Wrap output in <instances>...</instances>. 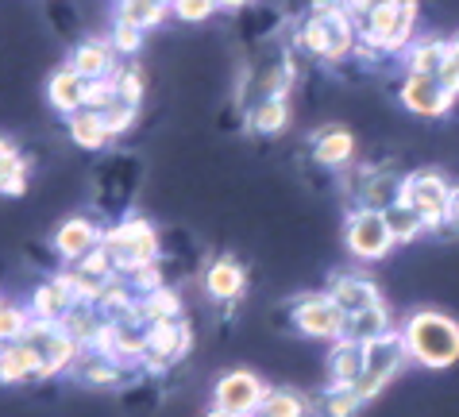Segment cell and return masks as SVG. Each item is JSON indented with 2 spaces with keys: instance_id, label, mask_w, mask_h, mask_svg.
Wrapping results in <instances>:
<instances>
[{
  "instance_id": "cell-1",
  "label": "cell",
  "mask_w": 459,
  "mask_h": 417,
  "mask_svg": "<svg viewBox=\"0 0 459 417\" xmlns=\"http://www.w3.org/2000/svg\"><path fill=\"white\" fill-rule=\"evenodd\" d=\"M410 363L425 371H444L459 360V321L440 309H417L402 325Z\"/></svg>"
},
{
  "instance_id": "cell-2",
  "label": "cell",
  "mask_w": 459,
  "mask_h": 417,
  "mask_svg": "<svg viewBox=\"0 0 459 417\" xmlns=\"http://www.w3.org/2000/svg\"><path fill=\"white\" fill-rule=\"evenodd\" d=\"M298 43L301 50H309L313 58L325 62H340L355 55L359 31L343 12V0H313V8L305 12L301 28H298Z\"/></svg>"
},
{
  "instance_id": "cell-3",
  "label": "cell",
  "mask_w": 459,
  "mask_h": 417,
  "mask_svg": "<svg viewBox=\"0 0 459 417\" xmlns=\"http://www.w3.org/2000/svg\"><path fill=\"white\" fill-rule=\"evenodd\" d=\"M100 244L108 248L112 263H117V274H132L143 263H159V232L143 217H127L120 224H112V229H105Z\"/></svg>"
},
{
  "instance_id": "cell-4",
  "label": "cell",
  "mask_w": 459,
  "mask_h": 417,
  "mask_svg": "<svg viewBox=\"0 0 459 417\" xmlns=\"http://www.w3.org/2000/svg\"><path fill=\"white\" fill-rule=\"evenodd\" d=\"M405 368H410V352H405L402 328H394V333H386V336H378V340L367 344V371H363L359 383H355V395H359L363 402L378 398Z\"/></svg>"
},
{
  "instance_id": "cell-5",
  "label": "cell",
  "mask_w": 459,
  "mask_h": 417,
  "mask_svg": "<svg viewBox=\"0 0 459 417\" xmlns=\"http://www.w3.org/2000/svg\"><path fill=\"white\" fill-rule=\"evenodd\" d=\"M290 325L309 340L336 344V340H343V333H348V313L336 306L328 290L325 294H301L290 301Z\"/></svg>"
},
{
  "instance_id": "cell-6",
  "label": "cell",
  "mask_w": 459,
  "mask_h": 417,
  "mask_svg": "<svg viewBox=\"0 0 459 417\" xmlns=\"http://www.w3.org/2000/svg\"><path fill=\"white\" fill-rule=\"evenodd\" d=\"M452 182H448V174H440V170H413V174H405V182H402V201L405 205H413L420 217H425L429 224V232H440L444 224H448V201H452Z\"/></svg>"
},
{
  "instance_id": "cell-7",
  "label": "cell",
  "mask_w": 459,
  "mask_h": 417,
  "mask_svg": "<svg viewBox=\"0 0 459 417\" xmlns=\"http://www.w3.org/2000/svg\"><path fill=\"white\" fill-rule=\"evenodd\" d=\"M343 244H348V251L359 263H378V259H386L394 248V232H390V224H386V213H378V209H351L348 213V221H343Z\"/></svg>"
},
{
  "instance_id": "cell-8",
  "label": "cell",
  "mask_w": 459,
  "mask_h": 417,
  "mask_svg": "<svg viewBox=\"0 0 459 417\" xmlns=\"http://www.w3.org/2000/svg\"><path fill=\"white\" fill-rule=\"evenodd\" d=\"M23 344H31L35 356H39V378H55L62 371H70L82 356V348L55 321H31V328L23 333Z\"/></svg>"
},
{
  "instance_id": "cell-9",
  "label": "cell",
  "mask_w": 459,
  "mask_h": 417,
  "mask_svg": "<svg viewBox=\"0 0 459 417\" xmlns=\"http://www.w3.org/2000/svg\"><path fill=\"white\" fill-rule=\"evenodd\" d=\"M263 398H266V383L255 371H224L212 387V406L239 417H259Z\"/></svg>"
},
{
  "instance_id": "cell-10",
  "label": "cell",
  "mask_w": 459,
  "mask_h": 417,
  "mask_svg": "<svg viewBox=\"0 0 459 417\" xmlns=\"http://www.w3.org/2000/svg\"><path fill=\"white\" fill-rule=\"evenodd\" d=\"M189 344H194V336H189V325H186V321L151 325V333H147V356H143V363H139V368L151 371V375L167 371L170 363L186 360Z\"/></svg>"
},
{
  "instance_id": "cell-11",
  "label": "cell",
  "mask_w": 459,
  "mask_h": 417,
  "mask_svg": "<svg viewBox=\"0 0 459 417\" xmlns=\"http://www.w3.org/2000/svg\"><path fill=\"white\" fill-rule=\"evenodd\" d=\"M398 100L413 117H448L455 109V97L444 90L440 78H429V74H405L402 78V90H398Z\"/></svg>"
},
{
  "instance_id": "cell-12",
  "label": "cell",
  "mask_w": 459,
  "mask_h": 417,
  "mask_svg": "<svg viewBox=\"0 0 459 417\" xmlns=\"http://www.w3.org/2000/svg\"><path fill=\"white\" fill-rule=\"evenodd\" d=\"M100 236H105V229H97L89 217H70V221H62L58 229H55L50 244H55L58 259L66 263V267H78L89 251L100 248Z\"/></svg>"
},
{
  "instance_id": "cell-13",
  "label": "cell",
  "mask_w": 459,
  "mask_h": 417,
  "mask_svg": "<svg viewBox=\"0 0 459 417\" xmlns=\"http://www.w3.org/2000/svg\"><path fill=\"white\" fill-rule=\"evenodd\" d=\"M328 294H333V301L343 313H348V317H355V313H363V309L382 306L378 286L367 274H351V271H340V274L328 278Z\"/></svg>"
},
{
  "instance_id": "cell-14",
  "label": "cell",
  "mask_w": 459,
  "mask_h": 417,
  "mask_svg": "<svg viewBox=\"0 0 459 417\" xmlns=\"http://www.w3.org/2000/svg\"><path fill=\"white\" fill-rule=\"evenodd\" d=\"M66 66L74 74H82L85 82H108L117 78L120 66H117V50H112L108 39H82L78 47L70 50V62Z\"/></svg>"
},
{
  "instance_id": "cell-15",
  "label": "cell",
  "mask_w": 459,
  "mask_h": 417,
  "mask_svg": "<svg viewBox=\"0 0 459 417\" xmlns=\"http://www.w3.org/2000/svg\"><path fill=\"white\" fill-rule=\"evenodd\" d=\"M244 290H247V271L239 267L232 256H221V259H212L205 267V294L212 301H221V306H236V301L244 298Z\"/></svg>"
},
{
  "instance_id": "cell-16",
  "label": "cell",
  "mask_w": 459,
  "mask_h": 417,
  "mask_svg": "<svg viewBox=\"0 0 459 417\" xmlns=\"http://www.w3.org/2000/svg\"><path fill=\"white\" fill-rule=\"evenodd\" d=\"M78 306V298L70 294V286L62 282V274H55V278H47V282H39L31 290V298H28V309H31V317L35 321H62L66 313Z\"/></svg>"
},
{
  "instance_id": "cell-17",
  "label": "cell",
  "mask_w": 459,
  "mask_h": 417,
  "mask_svg": "<svg viewBox=\"0 0 459 417\" xmlns=\"http://www.w3.org/2000/svg\"><path fill=\"white\" fill-rule=\"evenodd\" d=\"M367 371V344L359 340H336L328 352V387H355Z\"/></svg>"
},
{
  "instance_id": "cell-18",
  "label": "cell",
  "mask_w": 459,
  "mask_h": 417,
  "mask_svg": "<svg viewBox=\"0 0 459 417\" xmlns=\"http://www.w3.org/2000/svg\"><path fill=\"white\" fill-rule=\"evenodd\" d=\"M351 155H355V135L340 124H328L313 135V162H321L328 170H343L351 167Z\"/></svg>"
},
{
  "instance_id": "cell-19",
  "label": "cell",
  "mask_w": 459,
  "mask_h": 417,
  "mask_svg": "<svg viewBox=\"0 0 459 417\" xmlns=\"http://www.w3.org/2000/svg\"><path fill=\"white\" fill-rule=\"evenodd\" d=\"M85 90H89V82L82 74H74L70 66H58L47 82V100L55 112H62V117H74V112L85 109Z\"/></svg>"
},
{
  "instance_id": "cell-20",
  "label": "cell",
  "mask_w": 459,
  "mask_h": 417,
  "mask_svg": "<svg viewBox=\"0 0 459 417\" xmlns=\"http://www.w3.org/2000/svg\"><path fill=\"white\" fill-rule=\"evenodd\" d=\"M448 58H452V43L448 39H417L402 55L405 74H429V78H440V70L448 66Z\"/></svg>"
},
{
  "instance_id": "cell-21",
  "label": "cell",
  "mask_w": 459,
  "mask_h": 417,
  "mask_svg": "<svg viewBox=\"0 0 459 417\" xmlns=\"http://www.w3.org/2000/svg\"><path fill=\"white\" fill-rule=\"evenodd\" d=\"M28 378H39V356H35L31 344H0V383H28Z\"/></svg>"
},
{
  "instance_id": "cell-22",
  "label": "cell",
  "mask_w": 459,
  "mask_h": 417,
  "mask_svg": "<svg viewBox=\"0 0 459 417\" xmlns=\"http://www.w3.org/2000/svg\"><path fill=\"white\" fill-rule=\"evenodd\" d=\"M290 128V100L286 97H266L247 109V132L255 135H282Z\"/></svg>"
},
{
  "instance_id": "cell-23",
  "label": "cell",
  "mask_w": 459,
  "mask_h": 417,
  "mask_svg": "<svg viewBox=\"0 0 459 417\" xmlns=\"http://www.w3.org/2000/svg\"><path fill=\"white\" fill-rule=\"evenodd\" d=\"M28 194V162L20 147L0 135V197H23Z\"/></svg>"
},
{
  "instance_id": "cell-24",
  "label": "cell",
  "mask_w": 459,
  "mask_h": 417,
  "mask_svg": "<svg viewBox=\"0 0 459 417\" xmlns=\"http://www.w3.org/2000/svg\"><path fill=\"white\" fill-rule=\"evenodd\" d=\"M100 325H105V317H100V309H97V306H74L66 317L58 321V328H62V333H66L82 352L93 348V340H97V333H100Z\"/></svg>"
},
{
  "instance_id": "cell-25",
  "label": "cell",
  "mask_w": 459,
  "mask_h": 417,
  "mask_svg": "<svg viewBox=\"0 0 459 417\" xmlns=\"http://www.w3.org/2000/svg\"><path fill=\"white\" fill-rule=\"evenodd\" d=\"M66 128H70L74 143L85 147V151H100L112 139L108 128H105V117L93 112V109H82V112H74V117H66Z\"/></svg>"
},
{
  "instance_id": "cell-26",
  "label": "cell",
  "mask_w": 459,
  "mask_h": 417,
  "mask_svg": "<svg viewBox=\"0 0 459 417\" xmlns=\"http://www.w3.org/2000/svg\"><path fill=\"white\" fill-rule=\"evenodd\" d=\"M74 371H78V378L89 387H120L124 383V363L105 360V356H97V352H82Z\"/></svg>"
},
{
  "instance_id": "cell-27",
  "label": "cell",
  "mask_w": 459,
  "mask_h": 417,
  "mask_svg": "<svg viewBox=\"0 0 459 417\" xmlns=\"http://www.w3.org/2000/svg\"><path fill=\"white\" fill-rule=\"evenodd\" d=\"M394 333V317H390V309H386V301L375 309H363V313H355V317H348V340H359V344H371V340L378 336H386Z\"/></svg>"
},
{
  "instance_id": "cell-28",
  "label": "cell",
  "mask_w": 459,
  "mask_h": 417,
  "mask_svg": "<svg viewBox=\"0 0 459 417\" xmlns=\"http://www.w3.org/2000/svg\"><path fill=\"white\" fill-rule=\"evenodd\" d=\"M259 417H309V398H301L290 387H266Z\"/></svg>"
},
{
  "instance_id": "cell-29",
  "label": "cell",
  "mask_w": 459,
  "mask_h": 417,
  "mask_svg": "<svg viewBox=\"0 0 459 417\" xmlns=\"http://www.w3.org/2000/svg\"><path fill=\"white\" fill-rule=\"evenodd\" d=\"M167 16H170V8L155 4V0H117V20L132 23V28H139V31L159 28Z\"/></svg>"
},
{
  "instance_id": "cell-30",
  "label": "cell",
  "mask_w": 459,
  "mask_h": 417,
  "mask_svg": "<svg viewBox=\"0 0 459 417\" xmlns=\"http://www.w3.org/2000/svg\"><path fill=\"white\" fill-rule=\"evenodd\" d=\"M386 224H390V232H394V244H413V239H420V236L429 232L425 217H420L413 205H405V201H398V205L386 209Z\"/></svg>"
},
{
  "instance_id": "cell-31",
  "label": "cell",
  "mask_w": 459,
  "mask_h": 417,
  "mask_svg": "<svg viewBox=\"0 0 459 417\" xmlns=\"http://www.w3.org/2000/svg\"><path fill=\"white\" fill-rule=\"evenodd\" d=\"M367 406V402L355 395V387H325V395L316 398V410L321 417H355Z\"/></svg>"
},
{
  "instance_id": "cell-32",
  "label": "cell",
  "mask_w": 459,
  "mask_h": 417,
  "mask_svg": "<svg viewBox=\"0 0 459 417\" xmlns=\"http://www.w3.org/2000/svg\"><path fill=\"white\" fill-rule=\"evenodd\" d=\"M139 306H143V317H147V325L182 321V298H178L170 286H162V290H155V294L139 298Z\"/></svg>"
},
{
  "instance_id": "cell-33",
  "label": "cell",
  "mask_w": 459,
  "mask_h": 417,
  "mask_svg": "<svg viewBox=\"0 0 459 417\" xmlns=\"http://www.w3.org/2000/svg\"><path fill=\"white\" fill-rule=\"evenodd\" d=\"M31 309H20L12 301H0V344H16L23 340V333L31 328Z\"/></svg>"
},
{
  "instance_id": "cell-34",
  "label": "cell",
  "mask_w": 459,
  "mask_h": 417,
  "mask_svg": "<svg viewBox=\"0 0 459 417\" xmlns=\"http://www.w3.org/2000/svg\"><path fill=\"white\" fill-rule=\"evenodd\" d=\"M100 117H105L108 135H112V139H120L124 132H132V124L139 120V105H127V100H117V105L105 109Z\"/></svg>"
},
{
  "instance_id": "cell-35",
  "label": "cell",
  "mask_w": 459,
  "mask_h": 417,
  "mask_svg": "<svg viewBox=\"0 0 459 417\" xmlns=\"http://www.w3.org/2000/svg\"><path fill=\"white\" fill-rule=\"evenodd\" d=\"M78 271L89 274V278H97V282H108V278H117V263H112L108 248L100 244V248H93V251H89V256L78 263Z\"/></svg>"
},
{
  "instance_id": "cell-36",
  "label": "cell",
  "mask_w": 459,
  "mask_h": 417,
  "mask_svg": "<svg viewBox=\"0 0 459 417\" xmlns=\"http://www.w3.org/2000/svg\"><path fill=\"white\" fill-rule=\"evenodd\" d=\"M127 278V286L135 290V298H147V294H155V290H162L167 282H162V267L159 263H143V267H135L132 274H124Z\"/></svg>"
},
{
  "instance_id": "cell-37",
  "label": "cell",
  "mask_w": 459,
  "mask_h": 417,
  "mask_svg": "<svg viewBox=\"0 0 459 417\" xmlns=\"http://www.w3.org/2000/svg\"><path fill=\"white\" fill-rule=\"evenodd\" d=\"M143 35H147V31L132 28V23L112 20V35H108V43H112V50H117V55H139V47H143Z\"/></svg>"
},
{
  "instance_id": "cell-38",
  "label": "cell",
  "mask_w": 459,
  "mask_h": 417,
  "mask_svg": "<svg viewBox=\"0 0 459 417\" xmlns=\"http://www.w3.org/2000/svg\"><path fill=\"white\" fill-rule=\"evenodd\" d=\"M221 8V0H174L170 12L182 23H201V20H209L212 12Z\"/></svg>"
},
{
  "instance_id": "cell-39",
  "label": "cell",
  "mask_w": 459,
  "mask_h": 417,
  "mask_svg": "<svg viewBox=\"0 0 459 417\" xmlns=\"http://www.w3.org/2000/svg\"><path fill=\"white\" fill-rule=\"evenodd\" d=\"M120 100L117 93V78H108V82H89V90H85V109H93V112H105L112 109Z\"/></svg>"
},
{
  "instance_id": "cell-40",
  "label": "cell",
  "mask_w": 459,
  "mask_h": 417,
  "mask_svg": "<svg viewBox=\"0 0 459 417\" xmlns=\"http://www.w3.org/2000/svg\"><path fill=\"white\" fill-rule=\"evenodd\" d=\"M117 93H120V100H127V105H139V100H143V70L124 66L117 74Z\"/></svg>"
},
{
  "instance_id": "cell-41",
  "label": "cell",
  "mask_w": 459,
  "mask_h": 417,
  "mask_svg": "<svg viewBox=\"0 0 459 417\" xmlns=\"http://www.w3.org/2000/svg\"><path fill=\"white\" fill-rule=\"evenodd\" d=\"M448 224L459 232V186L452 189V201H448Z\"/></svg>"
},
{
  "instance_id": "cell-42",
  "label": "cell",
  "mask_w": 459,
  "mask_h": 417,
  "mask_svg": "<svg viewBox=\"0 0 459 417\" xmlns=\"http://www.w3.org/2000/svg\"><path fill=\"white\" fill-rule=\"evenodd\" d=\"M448 43H452V58L448 62H452V66H459V35H455V39H448Z\"/></svg>"
},
{
  "instance_id": "cell-43",
  "label": "cell",
  "mask_w": 459,
  "mask_h": 417,
  "mask_svg": "<svg viewBox=\"0 0 459 417\" xmlns=\"http://www.w3.org/2000/svg\"><path fill=\"white\" fill-rule=\"evenodd\" d=\"M244 4H251V0H221V8H244Z\"/></svg>"
},
{
  "instance_id": "cell-44",
  "label": "cell",
  "mask_w": 459,
  "mask_h": 417,
  "mask_svg": "<svg viewBox=\"0 0 459 417\" xmlns=\"http://www.w3.org/2000/svg\"><path fill=\"white\" fill-rule=\"evenodd\" d=\"M205 417H239V413H228V410H216V406H212Z\"/></svg>"
},
{
  "instance_id": "cell-45",
  "label": "cell",
  "mask_w": 459,
  "mask_h": 417,
  "mask_svg": "<svg viewBox=\"0 0 459 417\" xmlns=\"http://www.w3.org/2000/svg\"><path fill=\"white\" fill-rule=\"evenodd\" d=\"M155 4H162V8H170V4H174V0H155Z\"/></svg>"
}]
</instances>
